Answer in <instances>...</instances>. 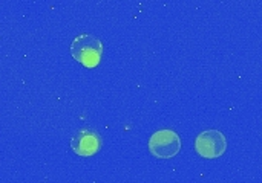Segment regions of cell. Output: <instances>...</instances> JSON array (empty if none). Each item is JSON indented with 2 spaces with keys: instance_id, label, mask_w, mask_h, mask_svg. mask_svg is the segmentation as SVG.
Wrapping results in <instances>:
<instances>
[{
  "instance_id": "6da1fadb",
  "label": "cell",
  "mask_w": 262,
  "mask_h": 183,
  "mask_svg": "<svg viewBox=\"0 0 262 183\" xmlns=\"http://www.w3.org/2000/svg\"><path fill=\"white\" fill-rule=\"evenodd\" d=\"M71 55L81 66L94 69L101 63L103 43L92 34H80L71 43Z\"/></svg>"
},
{
  "instance_id": "7a4b0ae2",
  "label": "cell",
  "mask_w": 262,
  "mask_h": 183,
  "mask_svg": "<svg viewBox=\"0 0 262 183\" xmlns=\"http://www.w3.org/2000/svg\"><path fill=\"white\" fill-rule=\"evenodd\" d=\"M181 150V139L173 130L155 132L149 139V151L158 159H170Z\"/></svg>"
},
{
  "instance_id": "3957f363",
  "label": "cell",
  "mask_w": 262,
  "mask_h": 183,
  "mask_svg": "<svg viewBox=\"0 0 262 183\" xmlns=\"http://www.w3.org/2000/svg\"><path fill=\"white\" fill-rule=\"evenodd\" d=\"M195 150L204 159H216L227 150V139L218 130H206L195 139Z\"/></svg>"
},
{
  "instance_id": "277c9868",
  "label": "cell",
  "mask_w": 262,
  "mask_h": 183,
  "mask_svg": "<svg viewBox=\"0 0 262 183\" xmlns=\"http://www.w3.org/2000/svg\"><path fill=\"white\" fill-rule=\"evenodd\" d=\"M71 148L77 156L91 158L101 150V138L91 128H81L72 136Z\"/></svg>"
}]
</instances>
